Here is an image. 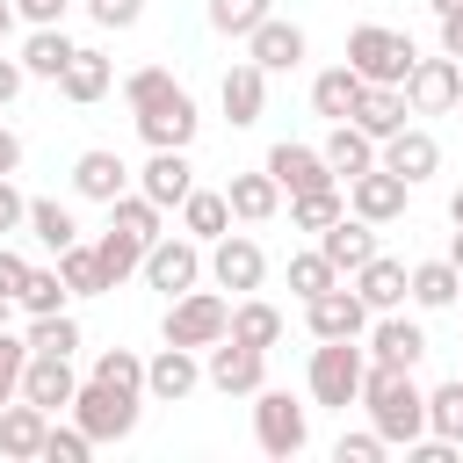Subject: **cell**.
Segmentation results:
<instances>
[{
	"instance_id": "9",
	"label": "cell",
	"mask_w": 463,
	"mask_h": 463,
	"mask_svg": "<svg viewBox=\"0 0 463 463\" xmlns=\"http://www.w3.org/2000/svg\"><path fill=\"white\" fill-rule=\"evenodd\" d=\"M195 130H203V109H195V94L188 87H174L166 101H152V109H137V137L152 145V152H188L195 145Z\"/></svg>"
},
{
	"instance_id": "14",
	"label": "cell",
	"mask_w": 463,
	"mask_h": 463,
	"mask_svg": "<svg viewBox=\"0 0 463 463\" xmlns=\"http://www.w3.org/2000/svg\"><path fill=\"white\" fill-rule=\"evenodd\" d=\"M362 347H369V362L420 369V354H427V326H420V318H405V311H376V318H369V333H362Z\"/></svg>"
},
{
	"instance_id": "53",
	"label": "cell",
	"mask_w": 463,
	"mask_h": 463,
	"mask_svg": "<svg viewBox=\"0 0 463 463\" xmlns=\"http://www.w3.org/2000/svg\"><path fill=\"white\" fill-rule=\"evenodd\" d=\"M22 282H29V260L14 246H0V297H22Z\"/></svg>"
},
{
	"instance_id": "28",
	"label": "cell",
	"mask_w": 463,
	"mask_h": 463,
	"mask_svg": "<svg viewBox=\"0 0 463 463\" xmlns=\"http://www.w3.org/2000/svg\"><path fill=\"white\" fill-rule=\"evenodd\" d=\"M362 72L354 65H326L318 80H311V116H326V123H347L354 116V101H362Z\"/></svg>"
},
{
	"instance_id": "36",
	"label": "cell",
	"mask_w": 463,
	"mask_h": 463,
	"mask_svg": "<svg viewBox=\"0 0 463 463\" xmlns=\"http://www.w3.org/2000/svg\"><path fill=\"white\" fill-rule=\"evenodd\" d=\"M29 239H43L51 253H65V246H80V217H72L65 203L36 195V203H29Z\"/></svg>"
},
{
	"instance_id": "2",
	"label": "cell",
	"mask_w": 463,
	"mask_h": 463,
	"mask_svg": "<svg viewBox=\"0 0 463 463\" xmlns=\"http://www.w3.org/2000/svg\"><path fill=\"white\" fill-rule=\"evenodd\" d=\"M362 376H369V347L362 340H318L304 362V391L311 405H362Z\"/></svg>"
},
{
	"instance_id": "3",
	"label": "cell",
	"mask_w": 463,
	"mask_h": 463,
	"mask_svg": "<svg viewBox=\"0 0 463 463\" xmlns=\"http://www.w3.org/2000/svg\"><path fill=\"white\" fill-rule=\"evenodd\" d=\"M347 65H354L369 87H405V72L420 65V51H412V36H405V29L362 22V29L347 36Z\"/></svg>"
},
{
	"instance_id": "12",
	"label": "cell",
	"mask_w": 463,
	"mask_h": 463,
	"mask_svg": "<svg viewBox=\"0 0 463 463\" xmlns=\"http://www.w3.org/2000/svg\"><path fill=\"white\" fill-rule=\"evenodd\" d=\"M203 391V347H159L152 362H145V398L152 405H181V398H195Z\"/></svg>"
},
{
	"instance_id": "34",
	"label": "cell",
	"mask_w": 463,
	"mask_h": 463,
	"mask_svg": "<svg viewBox=\"0 0 463 463\" xmlns=\"http://www.w3.org/2000/svg\"><path fill=\"white\" fill-rule=\"evenodd\" d=\"M412 304H420V311H449V304H463V275H456L449 253L412 268Z\"/></svg>"
},
{
	"instance_id": "55",
	"label": "cell",
	"mask_w": 463,
	"mask_h": 463,
	"mask_svg": "<svg viewBox=\"0 0 463 463\" xmlns=\"http://www.w3.org/2000/svg\"><path fill=\"white\" fill-rule=\"evenodd\" d=\"M22 80H29V72H22V58H7V51H0V109L22 94Z\"/></svg>"
},
{
	"instance_id": "6",
	"label": "cell",
	"mask_w": 463,
	"mask_h": 463,
	"mask_svg": "<svg viewBox=\"0 0 463 463\" xmlns=\"http://www.w3.org/2000/svg\"><path fill=\"white\" fill-rule=\"evenodd\" d=\"M224 333H232V304H224L217 289L174 297V304H166V326H159V340H174V347H210V340H224Z\"/></svg>"
},
{
	"instance_id": "39",
	"label": "cell",
	"mask_w": 463,
	"mask_h": 463,
	"mask_svg": "<svg viewBox=\"0 0 463 463\" xmlns=\"http://www.w3.org/2000/svg\"><path fill=\"white\" fill-rule=\"evenodd\" d=\"M427 434H441V441L463 449V376H449V383L427 391Z\"/></svg>"
},
{
	"instance_id": "44",
	"label": "cell",
	"mask_w": 463,
	"mask_h": 463,
	"mask_svg": "<svg viewBox=\"0 0 463 463\" xmlns=\"http://www.w3.org/2000/svg\"><path fill=\"white\" fill-rule=\"evenodd\" d=\"M333 282H340V268L326 260V246H311V253H289V289H297L304 304H311V297H326Z\"/></svg>"
},
{
	"instance_id": "8",
	"label": "cell",
	"mask_w": 463,
	"mask_h": 463,
	"mask_svg": "<svg viewBox=\"0 0 463 463\" xmlns=\"http://www.w3.org/2000/svg\"><path fill=\"white\" fill-rule=\"evenodd\" d=\"M137 405L145 398H130V391H109V383H80V398H72V420L94 434V441H130L137 434Z\"/></svg>"
},
{
	"instance_id": "50",
	"label": "cell",
	"mask_w": 463,
	"mask_h": 463,
	"mask_svg": "<svg viewBox=\"0 0 463 463\" xmlns=\"http://www.w3.org/2000/svg\"><path fill=\"white\" fill-rule=\"evenodd\" d=\"M7 232H29V195L14 188V174H0V239Z\"/></svg>"
},
{
	"instance_id": "19",
	"label": "cell",
	"mask_w": 463,
	"mask_h": 463,
	"mask_svg": "<svg viewBox=\"0 0 463 463\" xmlns=\"http://www.w3.org/2000/svg\"><path fill=\"white\" fill-rule=\"evenodd\" d=\"M304 51H311V36H304L297 22H282V14H268V22L246 36V58H253L260 72H297V65H304Z\"/></svg>"
},
{
	"instance_id": "46",
	"label": "cell",
	"mask_w": 463,
	"mask_h": 463,
	"mask_svg": "<svg viewBox=\"0 0 463 463\" xmlns=\"http://www.w3.org/2000/svg\"><path fill=\"white\" fill-rule=\"evenodd\" d=\"M101 441L80 427V420H51V434H43V463H87Z\"/></svg>"
},
{
	"instance_id": "43",
	"label": "cell",
	"mask_w": 463,
	"mask_h": 463,
	"mask_svg": "<svg viewBox=\"0 0 463 463\" xmlns=\"http://www.w3.org/2000/svg\"><path fill=\"white\" fill-rule=\"evenodd\" d=\"M268 14H275V0H210V29H217V36H239V43H246Z\"/></svg>"
},
{
	"instance_id": "49",
	"label": "cell",
	"mask_w": 463,
	"mask_h": 463,
	"mask_svg": "<svg viewBox=\"0 0 463 463\" xmlns=\"http://www.w3.org/2000/svg\"><path fill=\"white\" fill-rule=\"evenodd\" d=\"M383 449H391V441H383L376 427H362V434H340V441H333V456H340V463H376Z\"/></svg>"
},
{
	"instance_id": "13",
	"label": "cell",
	"mask_w": 463,
	"mask_h": 463,
	"mask_svg": "<svg viewBox=\"0 0 463 463\" xmlns=\"http://www.w3.org/2000/svg\"><path fill=\"white\" fill-rule=\"evenodd\" d=\"M210 282H217V289H239V297H253V289L268 282V253H260V239L224 232V239L210 246Z\"/></svg>"
},
{
	"instance_id": "37",
	"label": "cell",
	"mask_w": 463,
	"mask_h": 463,
	"mask_svg": "<svg viewBox=\"0 0 463 463\" xmlns=\"http://www.w3.org/2000/svg\"><path fill=\"white\" fill-rule=\"evenodd\" d=\"M58 275H65V289H72V297H109V268H101V253H94L87 239L58 253Z\"/></svg>"
},
{
	"instance_id": "59",
	"label": "cell",
	"mask_w": 463,
	"mask_h": 463,
	"mask_svg": "<svg viewBox=\"0 0 463 463\" xmlns=\"http://www.w3.org/2000/svg\"><path fill=\"white\" fill-rule=\"evenodd\" d=\"M449 260H456V275H463V224L449 232Z\"/></svg>"
},
{
	"instance_id": "27",
	"label": "cell",
	"mask_w": 463,
	"mask_h": 463,
	"mask_svg": "<svg viewBox=\"0 0 463 463\" xmlns=\"http://www.w3.org/2000/svg\"><path fill=\"white\" fill-rule=\"evenodd\" d=\"M224 203H232V217L239 224H268L275 210H282V181L260 166V174H232L224 181Z\"/></svg>"
},
{
	"instance_id": "33",
	"label": "cell",
	"mask_w": 463,
	"mask_h": 463,
	"mask_svg": "<svg viewBox=\"0 0 463 463\" xmlns=\"http://www.w3.org/2000/svg\"><path fill=\"white\" fill-rule=\"evenodd\" d=\"M181 232L203 239V246H217V239L232 232V203H224V188H188V203H181Z\"/></svg>"
},
{
	"instance_id": "5",
	"label": "cell",
	"mask_w": 463,
	"mask_h": 463,
	"mask_svg": "<svg viewBox=\"0 0 463 463\" xmlns=\"http://www.w3.org/2000/svg\"><path fill=\"white\" fill-rule=\"evenodd\" d=\"M203 268H210V260H203V239H188V232H181V239H174V232H159V239L145 246V268H137V275L174 304V297H188V289L203 282Z\"/></svg>"
},
{
	"instance_id": "25",
	"label": "cell",
	"mask_w": 463,
	"mask_h": 463,
	"mask_svg": "<svg viewBox=\"0 0 463 463\" xmlns=\"http://www.w3.org/2000/svg\"><path fill=\"white\" fill-rule=\"evenodd\" d=\"M43 434H51V412L43 405H29V398L0 405V456L29 463V456H43Z\"/></svg>"
},
{
	"instance_id": "38",
	"label": "cell",
	"mask_w": 463,
	"mask_h": 463,
	"mask_svg": "<svg viewBox=\"0 0 463 463\" xmlns=\"http://www.w3.org/2000/svg\"><path fill=\"white\" fill-rule=\"evenodd\" d=\"M87 376H94V383H109V391H130V398H145V354H130V347H101Z\"/></svg>"
},
{
	"instance_id": "60",
	"label": "cell",
	"mask_w": 463,
	"mask_h": 463,
	"mask_svg": "<svg viewBox=\"0 0 463 463\" xmlns=\"http://www.w3.org/2000/svg\"><path fill=\"white\" fill-rule=\"evenodd\" d=\"M449 224H463V188H456V195H449Z\"/></svg>"
},
{
	"instance_id": "20",
	"label": "cell",
	"mask_w": 463,
	"mask_h": 463,
	"mask_svg": "<svg viewBox=\"0 0 463 463\" xmlns=\"http://www.w3.org/2000/svg\"><path fill=\"white\" fill-rule=\"evenodd\" d=\"M383 166H391L398 181H412V188H420V181H434V174H441V137H434V130H420V123H405L398 137H383Z\"/></svg>"
},
{
	"instance_id": "58",
	"label": "cell",
	"mask_w": 463,
	"mask_h": 463,
	"mask_svg": "<svg viewBox=\"0 0 463 463\" xmlns=\"http://www.w3.org/2000/svg\"><path fill=\"white\" fill-rule=\"evenodd\" d=\"M14 22H22V14H14V0H0V51H7V36H14Z\"/></svg>"
},
{
	"instance_id": "45",
	"label": "cell",
	"mask_w": 463,
	"mask_h": 463,
	"mask_svg": "<svg viewBox=\"0 0 463 463\" xmlns=\"http://www.w3.org/2000/svg\"><path fill=\"white\" fill-rule=\"evenodd\" d=\"M65 297H72V289H65V275H58V268H29V282H22V297H14V304H22L29 318H43V311H65Z\"/></svg>"
},
{
	"instance_id": "23",
	"label": "cell",
	"mask_w": 463,
	"mask_h": 463,
	"mask_svg": "<svg viewBox=\"0 0 463 463\" xmlns=\"http://www.w3.org/2000/svg\"><path fill=\"white\" fill-rule=\"evenodd\" d=\"M318 246H326V260H333L340 275H354L362 260H376V253H383V246H376V224H369V217H354V210H347V217H333V224L318 232Z\"/></svg>"
},
{
	"instance_id": "29",
	"label": "cell",
	"mask_w": 463,
	"mask_h": 463,
	"mask_svg": "<svg viewBox=\"0 0 463 463\" xmlns=\"http://www.w3.org/2000/svg\"><path fill=\"white\" fill-rule=\"evenodd\" d=\"M405 116H412L405 87H362V101H354V116H347V123H362V130L383 145V137H398V130H405Z\"/></svg>"
},
{
	"instance_id": "32",
	"label": "cell",
	"mask_w": 463,
	"mask_h": 463,
	"mask_svg": "<svg viewBox=\"0 0 463 463\" xmlns=\"http://www.w3.org/2000/svg\"><path fill=\"white\" fill-rule=\"evenodd\" d=\"M282 333H289V318H282L268 297H239V304H232V340H246V347L268 354V347H282Z\"/></svg>"
},
{
	"instance_id": "30",
	"label": "cell",
	"mask_w": 463,
	"mask_h": 463,
	"mask_svg": "<svg viewBox=\"0 0 463 463\" xmlns=\"http://www.w3.org/2000/svg\"><path fill=\"white\" fill-rule=\"evenodd\" d=\"M72 51H80V43L65 36V22H58V29H29V43H22V72L58 87V80H65V65H72Z\"/></svg>"
},
{
	"instance_id": "26",
	"label": "cell",
	"mask_w": 463,
	"mask_h": 463,
	"mask_svg": "<svg viewBox=\"0 0 463 463\" xmlns=\"http://www.w3.org/2000/svg\"><path fill=\"white\" fill-rule=\"evenodd\" d=\"M137 188H145L159 210H181V203H188V188H195L188 152H152V159H145V174H137Z\"/></svg>"
},
{
	"instance_id": "4",
	"label": "cell",
	"mask_w": 463,
	"mask_h": 463,
	"mask_svg": "<svg viewBox=\"0 0 463 463\" xmlns=\"http://www.w3.org/2000/svg\"><path fill=\"white\" fill-rule=\"evenodd\" d=\"M253 441H260V456H304L311 449V412L289 398V391H253Z\"/></svg>"
},
{
	"instance_id": "62",
	"label": "cell",
	"mask_w": 463,
	"mask_h": 463,
	"mask_svg": "<svg viewBox=\"0 0 463 463\" xmlns=\"http://www.w3.org/2000/svg\"><path fill=\"white\" fill-rule=\"evenodd\" d=\"M7 311H14V297H0V326H7Z\"/></svg>"
},
{
	"instance_id": "10",
	"label": "cell",
	"mask_w": 463,
	"mask_h": 463,
	"mask_svg": "<svg viewBox=\"0 0 463 463\" xmlns=\"http://www.w3.org/2000/svg\"><path fill=\"white\" fill-rule=\"evenodd\" d=\"M405 101H412V116H449L456 101H463V58H420L412 72H405Z\"/></svg>"
},
{
	"instance_id": "21",
	"label": "cell",
	"mask_w": 463,
	"mask_h": 463,
	"mask_svg": "<svg viewBox=\"0 0 463 463\" xmlns=\"http://www.w3.org/2000/svg\"><path fill=\"white\" fill-rule=\"evenodd\" d=\"M347 282H354V297H362L369 311H405V297H412V268H405V260H391V253L362 260Z\"/></svg>"
},
{
	"instance_id": "1",
	"label": "cell",
	"mask_w": 463,
	"mask_h": 463,
	"mask_svg": "<svg viewBox=\"0 0 463 463\" xmlns=\"http://www.w3.org/2000/svg\"><path fill=\"white\" fill-rule=\"evenodd\" d=\"M362 412H369V427H376L391 449H412V441L427 434V391L412 383V369L369 362V376H362Z\"/></svg>"
},
{
	"instance_id": "57",
	"label": "cell",
	"mask_w": 463,
	"mask_h": 463,
	"mask_svg": "<svg viewBox=\"0 0 463 463\" xmlns=\"http://www.w3.org/2000/svg\"><path fill=\"white\" fill-rule=\"evenodd\" d=\"M0 174H22V137L0 123Z\"/></svg>"
},
{
	"instance_id": "42",
	"label": "cell",
	"mask_w": 463,
	"mask_h": 463,
	"mask_svg": "<svg viewBox=\"0 0 463 463\" xmlns=\"http://www.w3.org/2000/svg\"><path fill=\"white\" fill-rule=\"evenodd\" d=\"M29 354H80V318H72V311L29 318Z\"/></svg>"
},
{
	"instance_id": "7",
	"label": "cell",
	"mask_w": 463,
	"mask_h": 463,
	"mask_svg": "<svg viewBox=\"0 0 463 463\" xmlns=\"http://www.w3.org/2000/svg\"><path fill=\"white\" fill-rule=\"evenodd\" d=\"M203 383H210V391H224V398H253V391L268 383V354L224 333V340H210V347H203Z\"/></svg>"
},
{
	"instance_id": "40",
	"label": "cell",
	"mask_w": 463,
	"mask_h": 463,
	"mask_svg": "<svg viewBox=\"0 0 463 463\" xmlns=\"http://www.w3.org/2000/svg\"><path fill=\"white\" fill-rule=\"evenodd\" d=\"M333 217H347V195H340V188H304V195H289V224H297V232H326Z\"/></svg>"
},
{
	"instance_id": "52",
	"label": "cell",
	"mask_w": 463,
	"mask_h": 463,
	"mask_svg": "<svg viewBox=\"0 0 463 463\" xmlns=\"http://www.w3.org/2000/svg\"><path fill=\"white\" fill-rule=\"evenodd\" d=\"M65 7H72V0H14V14H22L29 29H58V22H65Z\"/></svg>"
},
{
	"instance_id": "56",
	"label": "cell",
	"mask_w": 463,
	"mask_h": 463,
	"mask_svg": "<svg viewBox=\"0 0 463 463\" xmlns=\"http://www.w3.org/2000/svg\"><path fill=\"white\" fill-rule=\"evenodd\" d=\"M441 51H449V58H463V7H456V14H441Z\"/></svg>"
},
{
	"instance_id": "41",
	"label": "cell",
	"mask_w": 463,
	"mask_h": 463,
	"mask_svg": "<svg viewBox=\"0 0 463 463\" xmlns=\"http://www.w3.org/2000/svg\"><path fill=\"white\" fill-rule=\"evenodd\" d=\"M94 253H101V268H109V289H123V282H130V275L145 268V246H137L130 232H116V224H109V232L94 239Z\"/></svg>"
},
{
	"instance_id": "48",
	"label": "cell",
	"mask_w": 463,
	"mask_h": 463,
	"mask_svg": "<svg viewBox=\"0 0 463 463\" xmlns=\"http://www.w3.org/2000/svg\"><path fill=\"white\" fill-rule=\"evenodd\" d=\"M22 369H29V333H7L0 326V405L22 398Z\"/></svg>"
},
{
	"instance_id": "16",
	"label": "cell",
	"mask_w": 463,
	"mask_h": 463,
	"mask_svg": "<svg viewBox=\"0 0 463 463\" xmlns=\"http://www.w3.org/2000/svg\"><path fill=\"white\" fill-rule=\"evenodd\" d=\"M217 101H224V123H232V130H253V123L268 116V72H260L253 58L224 65V80H217Z\"/></svg>"
},
{
	"instance_id": "51",
	"label": "cell",
	"mask_w": 463,
	"mask_h": 463,
	"mask_svg": "<svg viewBox=\"0 0 463 463\" xmlns=\"http://www.w3.org/2000/svg\"><path fill=\"white\" fill-rule=\"evenodd\" d=\"M87 14H94L101 29H137V22H145V0H87Z\"/></svg>"
},
{
	"instance_id": "61",
	"label": "cell",
	"mask_w": 463,
	"mask_h": 463,
	"mask_svg": "<svg viewBox=\"0 0 463 463\" xmlns=\"http://www.w3.org/2000/svg\"><path fill=\"white\" fill-rule=\"evenodd\" d=\"M427 7H434V14H456V7H463V0H427Z\"/></svg>"
},
{
	"instance_id": "47",
	"label": "cell",
	"mask_w": 463,
	"mask_h": 463,
	"mask_svg": "<svg viewBox=\"0 0 463 463\" xmlns=\"http://www.w3.org/2000/svg\"><path fill=\"white\" fill-rule=\"evenodd\" d=\"M174 87H181V80H174L166 65H137V72L123 80V101H130V116H137V109H152V101H166Z\"/></svg>"
},
{
	"instance_id": "17",
	"label": "cell",
	"mask_w": 463,
	"mask_h": 463,
	"mask_svg": "<svg viewBox=\"0 0 463 463\" xmlns=\"http://www.w3.org/2000/svg\"><path fill=\"white\" fill-rule=\"evenodd\" d=\"M405 195H412V181H398L391 166H369V174L347 181V210L369 217V224H398L405 217Z\"/></svg>"
},
{
	"instance_id": "22",
	"label": "cell",
	"mask_w": 463,
	"mask_h": 463,
	"mask_svg": "<svg viewBox=\"0 0 463 463\" xmlns=\"http://www.w3.org/2000/svg\"><path fill=\"white\" fill-rule=\"evenodd\" d=\"M123 188H130V166H123L109 145H87V152L72 159V195H80V203H116Z\"/></svg>"
},
{
	"instance_id": "15",
	"label": "cell",
	"mask_w": 463,
	"mask_h": 463,
	"mask_svg": "<svg viewBox=\"0 0 463 463\" xmlns=\"http://www.w3.org/2000/svg\"><path fill=\"white\" fill-rule=\"evenodd\" d=\"M260 166L282 181V195H304V188H340V174L326 166V152H318V145H297V137L268 145V159H260Z\"/></svg>"
},
{
	"instance_id": "24",
	"label": "cell",
	"mask_w": 463,
	"mask_h": 463,
	"mask_svg": "<svg viewBox=\"0 0 463 463\" xmlns=\"http://www.w3.org/2000/svg\"><path fill=\"white\" fill-rule=\"evenodd\" d=\"M318 152H326V166H333L340 181H354V174H369V166H383V145H376V137H369L362 123H333Z\"/></svg>"
},
{
	"instance_id": "31",
	"label": "cell",
	"mask_w": 463,
	"mask_h": 463,
	"mask_svg": "<svg viewBox=\"0 0 463 463\" xmlns=\"http://www.w3.org/2000/svg\"><path fill=\"white\" fill-rule=\"evenodd\" d=\"M116 87V65L101 58V51H72V65H65V80H58V94L72 101V109H94L101 94Z\"/></svg>"
},
{
	"instance_id": "35",
	"label": "cell",
	"mask_w": 463,
	"mask_h": 463,
	"mask_svg": "<svg viewBox=\"0 0 463 463\" xmlns=\"http://www.w3.org/2000/svg\"><path fill=\"white\" fill-rule=\"evenodd\" d=\"M109 224H116V232H130V239H137V246H152V239H159V232H166V210H159V203H152V195H145V188H137V195H130V188H123V195H116V203H109Z\"/></svg>"
},
{
	"instance_id": "18",
	"label": "cell",
	"mask_w": 463,
	"mask_h": 463,
	"mask_svg": "<svg viewBox=\"0 0 463 463\" xmlns=\"http://www.w3.org/2000/svg\"><path fill=\"white\" fill-rule=\"evenodd\" d=\"M22 398H29V405H43L51 420H58V412H72V398H80L72 354H29V369H22Z\"/></svg>"
},
{
	"instance_id": "11",
	"label": "cell",
	"mask_w": 463,
	"mask_h": 463,
	"mask_svg": "<svg viewBox=\"0 0 463 463\" xmlns=\"http://www.w3.org/2000/svg\"><path fill=\"white\" fill-rule=\"evenodd\" d=\"M369 318H376V311L354 297V282H333L326 297H311V304H304L311 340H362V333H369Z\"/></svg>"
},
{
	"instance_id": "54",
	"label": "cell",
	"mask_w": 463,
	"mask_h": 463,
	"mask_svg": "<svg viewBox=\"0 0 463 463\" xmlns=\"http://www.w3.org/2000/svg\"><path fill=\"white\" fill-rule=\"evenodd\" d=\"M405 456H412V463H456V441H441V434H420Z\"/></svg>"
}]
</instances>
